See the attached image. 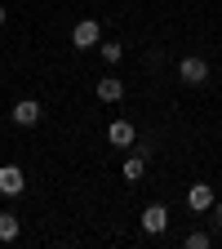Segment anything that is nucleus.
<instances>
[{
	"label": "nucleus",
	"instance_id": "f257e3e1",
	"mask_svg": "<svg viewBox=\"0 0 222 249\" xmlns=\"http://www.w3.org/2000/svg\"><path fill=\"white\" fill-rule=\"evenodd\" d=\"M71 45H76V49H98V45H102V27H98V18H80V22L71 27Z\"/></svg>",
	"mask_w": 222,
	"mask_h": 249
},
{
	"label": "nucleus",
	"instance_id": "f03ea898",
	"mask_svg": "<svg viewBox=\"0 0 222 249\" xmlns=\"http://www.w3.org/2000/svg\"><path fill=\"white\" fill-rule=\"evenodd\" d=\"M178 76H182V85H205V80H209V62L196 58V53H187V58L178 62Z\"/></svg>",
	"mask_w": 222,
	"mask_h": 249
},
{
	"label": "nucleus",
	"instance_id": "7ed1b4c3",
	"mask_svg": "<svg viewBox=\"0 0 222 249\" xmlns=\"http://www.w3.org/2000/svg\"><path fill=\"white\" fill-rule=\"evenodd\" d=\"M9 116H14V124H22V129H31V124H40V116H45V107H40L36 98H18Z\"/></svg>",
	"mask_w": 222,
	"mask_h": 249
},
{
	"label": "nucleus",
	"instance_id": "20e7f679",
	"mask_svg": "<svg viewBox=\"0 0 222 249\" xmlns=\"http://www.w3.org/2000/svg\"><path fill=\"white\" fill-rule=\"evenodd\" d=\"M27 192V178H22V169L18 165H0V196H22Z\"/></svg>",
	"mask_w": 222,
	"mask_h": 249
},
{
	"label": "nucleus",
	"instance_id": "39448f33",
	"mask_svg": "<svg viewBox=\"0 0 222 249\" xmlns=\"http://www.w3.org/2000/svg\"><path fill=\"white\" fill-rule=\"evenodd\" d=\"M213 187L209 182H191V192H187V209H196V213H209L213 209Z\"/></svg>",
	"mask_w": 222,
	"mask_h": 249
},
{
	"label": "nucleus",
	"instance_id": "423d86ee",
	"mask_svg": "<svg viewBox=\"0 0 222 249\" xmlns=\"http://www.w3.org/2000/svg\"><path fill=\"white\" fill-rule=\"evenodd\" d=\"M165 227H169V209H165V205H147V209H142V231H147V236H160Z\"/></svg>",
	"mask_w": 222,
	"mask_h": 249
},
{
	"label": "nucleus",
	"instance_id": "0eeeda50",
	"mask_svg": "<svg viewBox=\"0 0 222 249\" xmlns=\"http://www.w3.org/2000/svg\"><path fill=\"white\" fill-rule=\"evenodd\" d=\"M107 142H111V147H134V142H138V129H134L129 120H111V124H107Z\"/></svg>",
	"mask_w": 222,
	"mask_h": 249
},
{
	"label": "nucleus",
	"instance_id": "6e6552de",
	"mask_svg": "<svg viewBox=\"0 0 222 249\" xmlns=\"http://www.w3.org/2000/svg\"><path fill=\"white\" fill-rule=\"evenodd\" d=\"M98 98H102V103H120V98H124V80H120V76H102V80H98Z\"/></svg>",
	"mask_w": 222,
	"mask_h": 249
},
{
	"label": "nucleus",
	"instance_id": "1a4fd4ad",
	"mask_svg": "<svg viewBox=\"0 0 222 249\" xmlns=\"http://www.w3.org/2000/svg\"><path fill=\"white\" fill-rule=\"evenodd\" d=\"M18 231H22V223H18V213H0V240H18Z\"/></svg>",
	"mask_w": 222,
	"mask_h": 249
},
{
	"label": "nucleus",
	"instance_id": "9d476101",
	"mask_svg": "<svg viewBox=\"0 0 222 249\" xmlns=\"http://www.w3.org/2000/svg\"><path fill=\"white\" fill-rule=\"evenodd\" d=\"M142 174H147V156H138V151H134L129 160H124V182H138Z\"/></svg>",
	"mask_w": 222,
	"mask_h": 249
},
{
	"label": "nucleus",
	"instance_id": "9b49d317",
	"mask_svg": "<svg viewBox=\"0 0 222 249\" xmlns=\"http://www.w3.org/2000/svg\"><path fill=\"white\" fill-rule=\"evenodd\" d=\"M98 53H102V58L111 62V67H116V62L124 58V45H120V40H102V45H98Z\"/></svg>",
	"mask_w": 222,
	"mask_h": 249
},
{
	"label": "nucleus",
	"instance_id": "f8f14e48",
	"mask_svg": "<svg viewBox=\"0 0 222 249\" xmlns=\"http://www.w3.org/2000/svg\"><path fill=\"white\" fill-rule=\"evenodd\" d=\"M182 245H187V249H209V245H213V236H209V231H187V240H182Z\"/></svg>",
	"mask_w": 222,
	"mask_h": 249
},
{
	"label": "nucleus",
	"instance_id": "ddd939ff",
	"mask_svg": "<svg viewBox=\"0 0 222 249\" xmlns=\"http://www.w3.org/2000/svg\"><path fill=\"white\" fill-rule=\"evenodd\" d=\"M209 213H213V218H209V223H213V227L222 231V200H213V209H209Z\"/></svg>",
	"mask_w": 222,
	"mask_h": 249
},
{
	"label": "nucleus",
	"instance_id": "4468645a",
	"mask_svg": "<svg viewBox=\"0 0 222 249\" xmlns=\"http://www.w3.org/2000/svg\"><path fill=\"white\" fill-rule=\"evenodd\" d=\"M0 27H5V5H0Z\"/></svg>",
	"mask_w": 222,
	"mask_h": 249
}]
</instances>
